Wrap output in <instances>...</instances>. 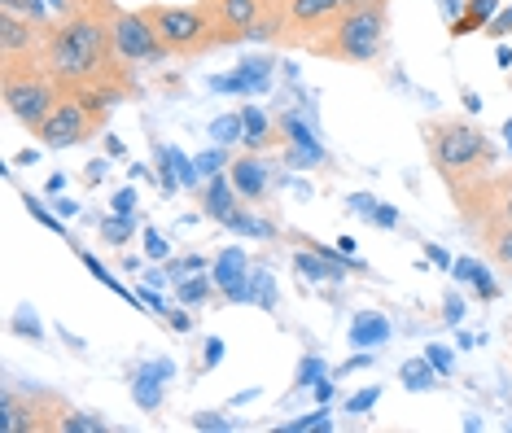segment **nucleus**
I'll return each instance as SVG.
<instances>
[{
	"label": "nucleus",
	"mask_w": 512,
	"mask_h": 433,
	"mask_svg": "<svg viewBox=\"0 0 512 433\" xmlns=\"http://www.w3.org/2000/svg\"><path fill=\"white\" fill-rule=\"evenodd\" d=\"M429 364H434L438 372H451V359L442 355V350H429Z\"/></svg>",
	"instance_id": "obj_38"
},
{
	"label": "nucleus",
	"mask_w": 512,
	"mask_h": 433,
	"mask_svg": "<svg viewBox=\"0 0 512 433\" xmlns=\"http://www.w3.org/2000/svg\"><path fill=\"white\" fill-rule=\"evenodd\" d=\"M27 210H31V215H36V219H40V224H49L53 232H66V228H62V224H57V219H53V215H49V210H44V206H40V202H36V197H31V193H27Z\"/></svg>",
	"instance_id": "obj_31"
},
{
	"label": "nucleus",
	"mask_w": 512,
	"mask_h": 433,
	"mask_svg": "<svg viewBox=\"0 0 512 433\" xmlns=\"http://www.w3.org/2000/svg\"><path fill=\"white\" fill-rule=\"evenodd\" d=\"M62 97H66V88L44 66H0V101H5V114L18 127H27L31 136L40 132V123L57 110Z\"/></svg>",
	"instance_id": "obj_5"
},
{
	"label": "nucleus",
	"mask_w": 512,
	"mask_h": 433,
	"mask_svg": "<svg viewBox=\"0 0 512 433\" xmlns=\"http://www.w3.org/2000/svg\"><path fill=\"white\" fill-rule=\"evenodd\" d=\"M101 429H106V420H101V416H88V412H75V407H66L62 433H101Z\"/></svg>",
	"instance_id": "obj_22"
},
{
	"label": "nucleus",
	"mask_w": 512,
	"mask_h": 433,
	"mask_svg": "<svg viewBox=\"0 0 512 433\" xmlns=\"http://www.w3.org/2000/svg\"><path fill=\"white\" fill-rule=\"evenodd\" d=\"M228 180H232V189L241 193V202H246V206L263 202L267 189H272V171H267L263 154H254V149H246V154H237V158H228Z\"/></svg>",
	"instance_id": "obj_12"
},
{
	"label": "nucleus",
	"mask_w": 512,
	"mask_h": 433,
	"mask_svg": "<svg viewBox=\"0 0 512 433\" xmlns=\"http://www.w3.org/2000/svg\"><path fill=\"white\" fill-rule=\"evenodd\" d=\"M66 5H71V0H66Z\"/></svg>",
	"instance_id": "obj_43"
},
{
	"label": "nucleus",
	"mask_w": 512,
	"mask_h": 433,
	"mask_svg": "<svg viewBox=\"0 0 512 433\" xmlns=\"http://www.w3.org/2000/svg\"><path fill=\"white\" fill-rule=\"evenodd\" d=\"M215 285L219 294H224L228 302H241L250 298V285H246V254L241 250H224L215 263Z\"/></svg>",
	"instance_id": "obj_16"
},
{
	"label": "nucleus",
	"mask_w": 512,
	"mask_h": 433,
	"mask_svg": "<svg viewBox=\"0 0 512 433\" xmlns=\"http://www.w3.org/2000/svg\"><path fill=\"white\" fill-rule=\"evenodd\" d=\"M421 136H425V154L434 162L438 180L447 184V193H456L464 184L491 175L495 162H499V149L491 145V136H486L473 119H460V114L425 119Z\"/></svg>",
	"instance_id": "obj_2"
},
{
	"label": "nucleus",
	"mask_w": 512,
	"mask_h": 433,
	"mask_svg": "<svg viewBox=\"0 0 512 433\" xmlns=\"http://www.w3.org/2000/svg\"><path fill=\"white\" fill-rule=\"evenodd\" d=\"M0 9H14V14H27V18H49L44 0H0Z\"/></svg>",
	"instance_id": "obj_25"
},
{
	"label": "nucleus",
	"mask_w": 512,
	"mask_h": 433,
	"mask_svg": "<svg viewBox=\"0 0 512 433\" xmlns=\"http://www.w3.org/2000/svg\"><path fill=\"white\" fill-rule=\"evenodd\" d=\"M206 346H211V350H206V368H215V364H219V355H224V350H219L224 342H219V337H211V342H206Z\"/></svg>",
	"instance_id": "obj_37"
},
{
	"label": "nucleus",
	"mask_w": 512,
	"mask_h": 433,
	"mask_svg": "<svg viewBox=\"0 0 512 433\" xmlns=\"http://www.w3.org/2000/svg\"><path fill=\"white\" fill-rule=\"evenodd\" d=\"M399 377H403L407 390H429V385H434V372H429L425 359H412V364H403Z\"/></svg>",
	"instance_id": "obj_24"
},
{
	"label": "nucleus",
	"mask_w": 512,
	"mask_h": 433,
	"mask_svg": "<svg viewBox=\"0 0 512 433\" xmlns=\"http://www.w3.org/2000/svg\"><path fill=\"white\" fill-rule=\"evenodd\" d=\"M66 407L57 394H44V390H31L22 394L14 385L0 390V429L5 433H62V416Z\"/></svg>",
	"instance_id": "obj_7"
},
{
	"label": "nucleus",
	"mask_w": 512,
	"mask_h": 433,
	"mask_svg": "<svg viewBox=\"0 0 512 433\" xmlns=\"http://www.w3.org/2000/svg\"><path fill=\"white\" fill-rule=\"evenodd\" d=\"M464 14L477 18V22L486 27V22H491V18L499 14V0H469V5H464Z\"/></svg>",
	"instance_id": "obj_27"
},
{
	"label": "nucleus",
	"mask_w": 512,
	"mask_h": 433,
	"mask_svg": "<svg viewBox=\"0 0 512 433\" xmlns=\"http://www.w3.org/2000/svg\"><path fill=\"white\" fill-rule=\"evenodd\" d=\"M386 337H390V320H386V315H377V311H364L351 324V342L355 346H381Z\"/></svg>",
	"instance_id": "obj_19"
},
{
	"label": "nucleus",
	"mask_w": 512,
	"mask_h": 433,
	"mask_svg": "<svg viewBox=\"0 0 512 433\" xmlns=\"http://www.w3.org/2000/svg\"><path fill=\"white\" fill-rule=\"evenodd\" d=\"M53 18H27L0 9V66H40Z\"/></svg>",
	"instance_id": "obj_9"
},
{
	"label": "nucleus",
	"mask_w": 512,
	"mask_h": 433,
	"mask_svg": "<svg viewBox=\"0 0 512 433\" xmlns=\"http://www.w3.org/2000/svg\"><path fill=\"white\" fill-rule=\"evenodd\" d=\"M106 171H110V167H106V158H92V162H88V171H84V180H88V184H101V180H106Z\"/></svg>",
	"instance_id": "obj_33"
},
{
	"label": "nucleus",
	"mask_w": 512,
	"mask_h": 433,
	"mask_svg": "<svg viewBox=\"0 0 512 433\" xmlns=\"http://www.w3.org/2000/svg\"><path fill=\"white\" fill-rule=\"evenodd\" d=\"M132 206H136V189H123L114 197V210H119V215H132Z\"/></svg>",
	"instance_id": "obj_35"
},
{
	"label": "nucleus",
	"mask_w": 512,
	"mask_h": 433,
	"mask_svg": "<svg viewBox=\"0 0 512 433\" xmlns=\"http://www.w3.org/2000/svg\"><path fill=\"white\" fill-rule=\"evenodd\" d=\"M241 145L254 149V154H263V149H272V145H281V123H272L267 114L259 110V105H241Z\"/></svg>",
	"instance_id": "obj_14"
},
{
	"label": "nucleus",
	"mask_w": 512,
	"mask_h": 433,
	"mask_svg": "<svg viewBox=\"0 0 512 433\" xmlns=\"http://www.w3.org/2000/svg\"><path fill=\"white\" fill-rule=\"evenodd\" d=\"M504 132H508V140H512V119H508V123H504Z\"/></svg>",
	"instance_id": "obj_42"
},
{
	"label": "nucleus",
	"mask_w": 512,
	"mask_h": 433,
	"mask_svg": "<svg viewBox=\"0 0 512 433\" xmlns=\"http://www.w3.org/2000/svg\"><path fill=\"white\" fill-rule=\"evenodd\" d=\"M267 75H272V62H267V57H250V62H241L232 75L211 79V88H219V92H259L267 84Z\"/></svg>",
	"instance_id": "obj_17"
},
{
	"label": "nucleus",
	"mask_w": 512,
	"mask_h": 433,
	"mask_svg": "<svg viewBox=\"0 0 512 433\" xmlns=\"http://www.w3.org/2000/svg\"><path fill=\"white\" fill-rule=\"evenodd\" d=\"M114 18H119L114 0H71L62 18H53L40 66L75 97L101 105L132 97V70L119 62V49H114Z\"/></svg>",
	"instance_id": "obj_1"
},
{
	"label": "nucleus",
	"mask_w": 512,
	"mask_h": 433,
	"mask_svg": "<svg viewBox=\"0 0 512 433\" xmlns=\"http://www.w3.org/2000/svg\"><path fill=\"white\" fill-rule=\"evenodd\" d=\"M473 31H482V22L469 18V14H460L456 22H451V40H460V35H473Z\"/></svg>",
	"instance_id": "obj_29"
},
{
	"label": "nucleus",
	"mask_w": 512,
	"mask_h": 433,
	"mask_svg": "<svg viewBox=\"0 0 512 433\" xmlns=\"http://www.w3.org/2000/svg\"><path fill=\"white\" fill-rule=\"evenodd\" d=\"M180 272H206V259L189 254V259H180V263H171V267H167V276H180Z\"/></svg>",
	"instance_id": "obj_30"
},
{
	"label": "nucleus",
	"mask_w": 512,
	"mask_h": 433,
	"mask_svg": "<svg viewBox=\"0 0 512 433\" xmlns=\"http://www.w3.org/2000/svg\"><path fill=\"white\" fill-rule=\"evenodd\" d=\"M167 364H154V368H141L132 377V399L145 407V412H158V403H162V381L158 377H167Z\"/></svg>",
	"instance_id": "obj_18"
},
{
	"label": "nucleus",
	"mask_w": 512,
	"mask_h": 433,
	"mask_svg": "<svg viewBox=\"0 0 512 433\" xmlns=\"http://www.w3.org/2000/svg\"><path fill=\"white\" fill-rule=\"evenodd\" d=\"M377 399H381V385H368V390H359L355 399L346 403V412H351V416H359V412H368V407L377 403Z\"/></svg>",
	"instance_id": "obj_28"
},
{
	"label": "nucleus",
	"mask_w": 512,
	"mask_h": 433,
	"mask_svg": "<svg viewBox=\"0 0 512 433\" xmlns=\"http://www.w3.org/2000/svg\"><path fill=\"white\" fill-rule=\"evenodd\" d=\"M145 241H149V254H154V259H162V254H167V245H162V241H158V232H149V237H145Z\"/></svg>",
	"instance_id": "obj_40"
},
{
	"label": "nucleus",
	"mask_w": 512,
	"mask_h": 433,
	"mask_svg": "<svg viewBox=\"0 0 512 433\" xmlns=\"http://www.w3.org/2000/svg\"><path fill=\"white\" fill-rule=\"evenodd\" d=\"M224 162V154H211V158H197V171H211L215 175V167Z\"/></svg>",
	"instance_id": "obj_39"
},
{
	"label": "nucleus",
	"mask_w": 512,
	"mask_h": 433,
	"mask_svg": "<svg viewBox=\"0 0 512 433\" xmlns=\"http://www.w3.org/2000/svg\"><path fill=\"white\" fill-rule=\"evenodd\" d=\"M215 276H193V280H180L176 285V298L184 302V307H193V302H202V298H211L215 294Z\"/></svg>",
	"instance_id": "obj_20"
},
{
	"label": "nucleus",
	"mask_w": 512,
	"mask_h": 433,
	"mask_svg": "<svg viewBox=\"0 0 512 433\" xmlns=\"http://www.w3.org/2000/svg\"><path fill=\"white\" fill-rule=\"evenodd\" d=\"M145 14L171 57H206L232 44L228 27L215 18L206 0H197V5H145Z\"/></svg>",
	"instance_id": "obj_4"
},
{
	"label": "nucleus",
	"mask_w": 512,
	"mask_h": 433,
	"mask_svg": "<svg viewBox=\"0 0 512 433\" xmlns=\"http://www.w3.org/2000/svg\"><path fill=\"white\" fill-rule=\"evenodd\" d=\"M386 35H390V0H372V5L337 18L307 53L346 66H372L386 57Z\"/></svg>",
	"instance_id": "obj_3"
},
{
	"label": "nucleus",
	"mask_w": 512,
	"mask_h": 433,
	"mask_svg": "<svg viewBox=\"0 0 512 433\" xmlns=\"http://www.w3.org/2000/svg\"><path fill=\"white\" fill-rule=\"evenodd\" d=\"M482 31L491 35V40H504V35H512V5H508V9H499V14H495L491 22H486Z\"/></svg>",
	"instance_id": "obj_26"
},
{
	"label": "nucleus",
	"mask_w": 512,
	"mask_h": 433,
	"mask_svg": "<svg viewBox=\"0 0 512 433\" xmlns=\"http://www.w3.org/2000/svg\"><path fill=\"white\" fill-rule=\"evenodd\" d=\"M14 329H18V333H31V337H40V324H36V315H31V320H27V315H18V320H14Z\"/></svg>",
	"instance_id": "obj_36"
},
{
	"label": "nucleus",
	"mask_w": 512,
	"mask_h": 433,
	"mask_svg": "<svg viewBox=\"0 0 512 433\" xmlns=\"http://www.w3.org/2000/svg\"><path fill=\"white\" fill-rule=\"evenodd\" d=\"M460 315H464V307H460L456 298H451V302H447V320H451V324H460Z\"/></svg>",
	"instance_id": "obj_41"
},
{
	"label": "nucleus",
	"mask_w": 512,
	"mask_h": 433,
	"mask_svg": "<svg viewBox=\"0 0 512 433\" xmlns=\"http://www.w3.org/2000/svg\"><path fill=\"white\" fill-rule=\"evenodd\" d=\"M193 425L197 429H228V420H219V412H202V416H193Z\"/></svg>",
	"instance_id": "obj_34"
},
{
	"label": "nucleus",
	"mask_w": 512,
	"mask_h": 433,
	"mask_svg": "<svg viewBox=\"0 0 512 433\" xmlns=\"http://www.w3.org/2000/svg\"><path fill=\"white\" fill-rule=\"evenodd\" d=\"M342 18V0H285L281 49H311L333 22Z\"/></svg>",
	"instance_id": "obj_11"
},
{
	"label": "nucleus",
	"mask_w": 512,
	"mask_h": 433,
	"mask_svg": "<svg viewBox=\"0 0 512 433\" xmlns=\"http://www.w3.org/2000/svg\"><path fill=\"white\" fill-rule=\"evenodd\" d=\"M106 114H110V105L66 92V97L57 101V110L40 123L36 140H40L44 149H75V145H88V140L97 136L101 127H106Z\"/></svg>",
	"instance_id": "obj_6"
},
{
	"label": "nucleus",
	"mask_w": 512,
	"mask_h": 433,
	"mask_svg": "<svg viewBox=\"0 0 512 433\" xmlns=\"http://www.w3.org/2000/svg\"><path fill=\"white\" fill-rule=\"evenodd\" d=\"M101 237L110 245H127L136 237V219L132 215H119V219H101Z\"/></svg>",
	"instance_id": "obj_21"
},
{
	"label": "nucleus",
	"mask_w": 512,
	"mask_h": 433,
	"mask_svg": "<svg viewBox=\"0 0 512 433\" xmlns=\"http://www.w3.org/2000/svg\"><path fill=\"white\" fill-rule=\"evenodd\" d=\"M477 232V245L486 250V259H491L495 267H504V272H512V219H486Z\"/></svg>",
	"instance_id": "obj_15"
},
{
	"label": "nucleus",
	"mask_w": 512,
	"mask_h": 433,
	"mask_svg": "<svg viewBox=\"0 0 512 433\" xmlns=\"http://www.w3.org/2000/svg\"><path fill=\"white\" fill-rule=\"evenodd\" d=\"M206 5L228 27L232 44L281 40V31H285V0H206Z\"/></svg>",
	"instance_id": "obj_8"
},
{
	"label": "nucleus",
	"mask_w": 512,
	"mask_h": 433,
	"mask_svg": "<svg viewBox=\"0 0 512 433\" xmlns=\"http://www.w3.org/2000/svg\"><path fill=\"white\" fill-rule=\"evenodd\" d=\"M289 433H302V429H329V412H316L311 420H294V425H285Z\"/></svg>",
	"instance_id": "obj_32"
},
{
	"label": "nucleus",
	"mask_w": 512,
	"mask_h": 433,
	"mask_svg": "<svg viewBox=\"0 0 512 433\" xmlns=\"http://www.w3.org/2000/svg\"><path fill=\"white\" fill-rule=\"evenodd\" d=\"M241 193L232 189V180H228V171H215L211 180H206V189H202V210L215 219V224H224L232 228L237 224V215H241Z\"/></svg>",
	"instance_id": "obj_13"
},
{
	"label": "nucleus",
	"mask_w": 512,
	"mask_h": 433,
	"mask_svg": "<svg viewBox=\"0 0 512 433\" xmlns=\"http://www.w3.org/2000/svg\"><path fill=\"white\" fill-rule=\"evenodd\" d=\"M241 132H246V127H241V110H237V114H224V119L211 123L215 145H232V140H241Z\"/></svg>",
	"instance_id": "obj_23"
},
{
	"label": "nucleus",
	"mask_w": 512,
	"mask_h": 433,
	"mask_svg": "<svg viewBox=\"0 0 512 433\" xmlns=\"http://www.w3.org/2000/svg\"><path fill=\"white\" fill-rule=\"evenodd\" d=\"M114 49H119V62L132 70V66H154V62H167V49H162L154 22H149L145 9H119L114 18Z\"/></svg>",
	"instance_id": "obj_10"
}]
</instances>
